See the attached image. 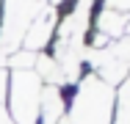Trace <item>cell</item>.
I'll list each match as a JSON object with an SVG mask.
<instances>
[{
    "instance_id": "cell-1",
    "label": "cell",
    "mask_w": 130,
    "mask_h": 124,
    "mask_svg": "<svg viewBox=\"0 0 130 124\" xmlns=\"http://www.w3.org/2000/svg\"><path fill=\"white\" fill-rule=\"evenodd\" d=\"M116 124H130V80L116 97Z\"/></svg>"
}]
</instances>
